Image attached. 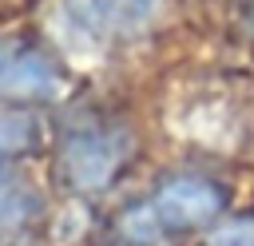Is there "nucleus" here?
Here are the masks:
<instances>
[{"instance_id":"obj_1","label":"nucleus","mask_w":254,"mask_h":246,"mask_svg":"<svg viewBox=\"0 0 254 246\" xmlns=\"http://www.w3.org/2000/svg\"><path fill=\"white\" fill-rule=\"evenodd\" d=\"M131 151V139L123 131H111V127H83V131H71L64 139V151H60V167L67 175L71 186L79 190H103L115 171L123 167Z\"/></svg>"},{"instance_id":"obj_2","label":"nucleus","mask_w":254,"mask_h":246,"mask_svg":"<svg viewBox=\"0 0 254 246\" xmlns=\"http://www.w3.org/2000/svg\"><path fill=\"white\" fill-rule=\"evenodd\" d=\"M167 0H64V16L83 40L135 36L159 20Z\"/></svg>"},{"instance_id":"obj_3","label":"nucleus","mask_w":254,"mask_h":246,"mask_svg":"<svg viewBox=\"0 0 254 246\" xmlns=\"http://www.w3.org/2000/svg\"><path fill=\"white\" fill-rule=\"evenodd\" d=\"M60 87H64V79H60V67L52 63L48 52H40L24 40L0 44V95L52 99V95H60Z\"/></svg>"},{"instance_id":"obj_4","label":"nucleus","mask_w":254,"mask_h":246,"mask_svg":"<svg viewBox=\"0 0 254 246\" xmlns=\"http://www.w3.org/2000/svg\"><path fill=\"white\" fill-rule=\"evenodd\" d=\"M222 206V190L206 179H171L155 202H151V218L155 226H171V230H187L198 226L206 218H214Z\"/></svg>"},{"instance_id":"obj_5","label":"nucleus","mask_w":254,"mask_h":246,"mask_svg":"<svg viewBox=\"0 0 254 246\" xmlns=\"http://www.w3.org/2000/svg\"><path fill=\"white\" fill-rule=\"evenodd\" d=\"M32 139H36V123H32L28 115H20V111H0V159L32 147Z\"/></svg>"},{"instance_id":"obj_6","label":"nucleus","mask_w":254,"mask_h":246,"mask_svg":"<svg viewBox=\"0 0 254 246\" xmlns=\"http://www.w3.org/2000/svg\"><path fill=\"white\" fill-rule=\"evenodd\" d=\"M28 214V194L16 190L12 183H0V226H12Z\"/></svg>"},{"instance_id":"obj_7","label":"nucleus","mask_w":254,"mask_h":246,"mask_svg":"<svg viewBox=\"0 0 254 246\" xmlns=\"http://www.w3.org/2000/svg\"><path fill=\"white\" fill-rule=\"evenodd\" d=\"M210 246H254V218H234V222H226V226L210 238Z\"/></svg>"}]
</instances>
